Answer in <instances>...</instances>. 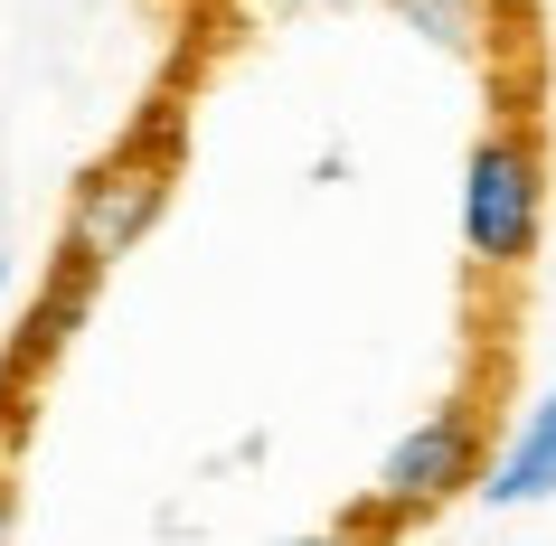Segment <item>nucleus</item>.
Here are the masks:
<instances>
[{
	"label": "nucleus",
	"mask_w": 556,
	"mask_h": 546,
	"mask_svg": "<svg viewBox=\"0 0 556 546\" xmlns=\"http://www.w3.org/2000/svg\"><path fill=\"white\" fill-rule=\"evenodd\" d=\"M491 415H481V396H443L434 415H415L396 443H387L378 461V490H368V528H415V518H443L453 499H471L481 490V471H491Z\"/></svg>",
	"instance_id": "obj_1"
},
{
	"label": "nucleus",
	"mask_w": 556,
	"mask_h": 546,
	"mask_svg": "<svg viewBox=\"0 0 556 546\" xmlns=\"http://www.w3.org/2000/svg\"><path fill=\"white\" fill-rule=\"evenodd\" d=\"M547 236V151L528 123H491L463 161V255L471 274H519Z\"/></svg>",
	"instance_id": "obj_2"
},
{
	"label": "nucleus",
	"mask_w": 556,
	"mask_h": 546,
	"mask_svg": "<svg viewBox=\"0 0 556 546\" xmlns=\"http://www.w3.org/2000/svg\"><path fill=\"white\" fill-rule=\"evenodd\" d=\"M170 207V151H114L66 199V274H114Z\"/></svg>",
	"instance_id": "obj_3"
},
{
	"label": "nucleus",
	"mask_w": 556,
	"mask_h": 546,
	"mask_svg": "<svg viewBox=\"0 0 556 546\" xmlns=\"http://www.w3.org/2000/svg\"><path fill=\"white\" fill-rule=\"evenodd\" d=\"M481 499H491V509H547L556 499V386L500 433L491 471H481Z\"/></svg>",
	"instance_id": "obj_4"
},
{
	"label": "nucleus",
	"mask_w": 556,
	"mask_h": 546,
	"mask_svg": "<svg viewBox=\"0 0 556 546\" xmlns=\"http://www.w3.org/2000/svg\"><path fill=\"white\" fill-rule=\"evenodd\" d=\"M415 38H434L443 58H491L500 48V0H396Z\"/></svg>",
	"instance_id": "obj_5"
},
{
	"label": "nucleus",
	"mask_w": 556,
	"mask_h": 546,
	"mask_svg": "<svg viewBox=\"0 0 556 546\" xmlns=\"http://www.w3.org/2000/svg\"><path fill=\"white\" fill-rule=\"evenodd\" d=\"M283 546H378V528L358 518V528H312V537H283Z\"/></svg>",
	"instance_id": "obj_6"
},
{
	"label": "nucleus",
	"mask_w": 556,
	"mask_h": 546,
	"mask_svg": "<svg viewBox=\"0 0 556 546\" xmlns=\"http://www.w3.org/2000/svg\"><path fill=\"white\" fill-rule=\"evenodd\" d=\"M10 518H20V490H10V471H0V546H10Z\"/></svg>",
	"instance_id": "obj_7"
},
{
	"label": "nucleus",
	"mask_w": 556,
	"mask_h": 546,
	"mask_svg": "<svg viewBox=\"0 0 556 546\" xmlns=\"http://www.w3.org/2000/svg\"><path fill=\"white\" fill-rule=\"evenodd\" d=\"M0 292H10V255H0Z\"/></svg>",
	"instance_id": "obj_8"
}]
</instances>
